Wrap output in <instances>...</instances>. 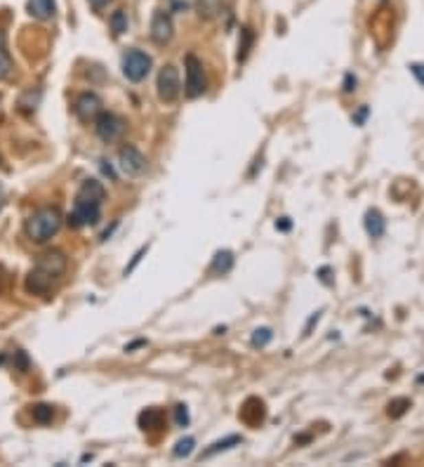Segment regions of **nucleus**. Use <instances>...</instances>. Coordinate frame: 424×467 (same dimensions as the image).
<instances>
[{"label": "nucleus", "mask_w": 424, "mask_h": 467, "mask_svg": "<svg viewBox=\"0 0 424 467\" xmlns=\"http://www.w3.org/2000/svg\"><path fill=\"white\" fill-rule=\"evenodd\" d=\"M14 361H16V368H19L21 373L29 371V356H26V351H14Z\"/></svg>", "instance_id": "nucleus-26"}, {"label": "nucleus", "mask_w": 424, "mask_h": 467, "mask_svg": "<svg viewBox=\"0 0 424 467\" xmlns=\"http://www.w3.org/2000/svg\"><path fill=\"white\" fill-rule=\"evenodd\" d=\"M54 417V409L49 404H38L33 406V420L38 422V425H49Z\"/></svg>", "instance_id": "nucleus-19"}, {"label": "nucleus", "mask_w": 424, "mask_h": 467, "mask_svg": "<svg viewBox=\"0 0 424 467\" xmlns=\"http://www.w3.org/2000/svg\"><path fill=\"white\" fill-rule=\"evenodd\" d=\"M142 345H146V340H137V343H132L125 347V351H132V349H137V347H142Z\"/></svg>", "instance_id": "nucleus-33"}, {"label": "nucleus", "mask_w": 424, "mask_h": 467, "mask_svg": "<svg viewBox=\"0 0 424 467\" xmlns=\"http://www.w3.org/2000/svg\"><path fill=\"white\" fill-rule=\"evenodd\" d=\"M184 69H186V80H184V92L186 97L196 100L205 92L208 80H205V71H203V62L196 54H186L184 59Z\"/></svg>", "instance_id": "nucleus-4"}, {"label": "nucleus", "mask_w": 424, "mask_h": 467, "mask_svg": "<svg viewBox=\"0 0 424 467\" xmlns=\"http://www.w3.org/2000/svg\"><path fill=\"white\" fill-rule=\"evenodd\" d=\"M366 232L372 236V239H382L384 232H387V219L379 210H368L366 213Z\"/></svg>", "instance_id": "nucleus-13"}, {"label": "nucleus", "mask_w": 424, "mask_h": 467, "mask_svg": "<svg viewBox=\"0 0 424 467\" xmlns=\"http://www.w3.org/2000/svg\"><path fill=\"white\" fill-rule=\"evenodd\" d=\"M231 267H234V252H231V250L214 252L212 265H210V274H214V276H224V274L231 272Z\"/></svg>", "instance_id": "nucleus-14"}, {"label": "nucleus", "mask_w": 424, "mask_h": 467, "mask_svg": "<svg viewBox=\"0 0 424 467\" xmlns=\"http://www.w3.org/2000/svg\"><path fill=\"white\" fill-rule=\"evenodd\" d=\"M175 36V26H172V17H170L168 10H156L153 12V19H151V38L153 43H158V45H165V43H170Z\"/></svg>", "instance_id": "nucleus-8"}, {"label": "nucleus", "mask_w": 424, "mask_h": 467, "mask_svg": "<svg viewBox=\"0 0 424 467\" xmlns=\"http://www.w3.org/2000/svg\"><path fill=\"white\" fill-rule=\"evenodd\" d=\"M0 210H3V196H0Z\"/></svg>", "instance_id": "nucleus-34"}, {"label": "nucleus", "mask_w": 424, "mask_h": 467, "mask_svg": "<svg viewBox=\"0 0 424 467\" xmlns=\"http://www.w3.org/2000/svg\"><path fill=\"white\" fill-rule=\"evenodd\" d=\"M158 97H161V102H175L179 97L181 92V83H179V71L177 67H172V64H168V67L161 69V74H158Z\"/></svg>", "instance_id": "nucleus-6"}, {"label": "nucleus", "mask_w": 424, "mask_h": 467, "mask_svg": "<svg viewBox=\"0 0 424 467\" xmlns=\"http://www.w3.org/2000/svg\"><path fill=\"white\" fill-rule=\"evenodd\" d=\"M368 113H370V109H368V107H361V111L354 116V123H356V125H363V120L368 118Z\"/></svg>", "instance_id": "nucleus-29"}, {"label": "nucleus", "mask_w": 424, "mask_h": 467, "mask_svg": "<svg viewBox=\"0 0 424 467\" xmlns=\"http://www.w3.org/2000/svg\"><path fill=\"white\" fill-rule=\"evenodd\" d=\"M66 272V255L62 250H47L38 255L36 265L31 267L26 276V290L31 295H47L52 285L62 279Z\"/></svg>", "instance_id": "nucleus-2"}, {"label": "nucleus", "mask_w": 424, "mask_h": 467, "mask_svg": "<svg viewBox=\"0 0 424 467\" xmlns=\"http://www.w3.org/2000/svg\"><path fill=\"white\" fill-rule=\"evenodd\" d=\"M175 420H177V425H179V427H186V425H189L191 417H189V411H186V406H184V404H179L177 409H175Z\"/></svg>", "instance_id": "nucleus-25"}, {"label": "nucleus", "mask_w": 424, "mask_h": 467, "mask_svg": "<svg viewBox=\"0 0 424 467\" xmlns=\"http://www.w3.org/2000/svg\"><path fill=\"white\" fill-rule=\"evenodd\" d=\"M264 415H267V409H264V401L257 399V397H250L243 404V409H241V420L247 422V425L257 427L260 422L264 420Z\"/></svg>", "instance_id": "nucleus-11"}, {"label": "nucleus", "mask_w": 424, "mask_h": 467, "mask_svg": "<svg viewBox=\"0 0 424 467\" xmlns=\"http://www.w3.org/2000/svg\"><path fill=\"white\" fill-rule=\"evenodd\" d=\"M241 442H243V437H238V434H229V437L219 439V442H214L210 448H205V450H203V453H201V458H212V455L222 453V450H229V448L238 446Z\"/></svg>", "instance_id": "nucleus-15"}, {"label": "nucleus", "mask_w": 424, "mask_h": 467, "mask_svg": "<svg viewBox=\"0 0 424 467\" xmlns=\"http://www.w3.org/2000/svg\"><path fill=\"white\" fill-rule=\"evenodd\" d=\"M194 446H196V439L194 437L179 439L177 446H175V450H172V455H175V458H189V455L194 453Z\"/></svg>", "instance_id": "nucleus-23"}, {"label": "nucleus", "mask_w": 424, "mask_h": 467, "mask_svg": "<svg viewBox=\"0 0 424 467\" xmlns=\"http://www.w3.org/2000/svg\"><path fill=\"white\" fill-rule=\"evenodd\" d=\"M109 24H111V31H113L115 36H123L125 31H128V14H125L123 10H118V12L111 14Z\"/></svg>", "instance_id": "nucleus-21"}, {"label": "nucleus", "mask_w": 424, "mask_h": 467, "mask_svg": "<svg viewBox=\"0 0 424 467\" xmlns=\"http://www.w3.org/2000/svg\"><path fill=\"white\" fill-rule=\"evenodd\" d=\"M107 199V191L99 180H85L76 194L74 213L69 215V224L74 229L80 227H95L102 217V203Z\"/></svg>", "instance_id": "nucleus-1"}, {"label": "nucleus", "mask_w": 424, "mask_h": 467, "mask_svg": "<svg viewBox=\"0 0 424 467\" xmlns=\"http://www.w3.org/2000/svg\"><path fill=\"white\" fill-rule=\"evenodd\" d=\"M118 161H120V170L125 175H142L146 170V158L137 146L125 144L123 149L118 151Z\"/></svg>", "instance_id": "nucleus-9"}, {"label": "nucleus", "mask_w": 424, "mask_h": 467, "mask_svg": "<svg viewBox=\"0 0 424 467\" xmlns=\"http://www.w3.org/2000/svg\"><path fill=\"white\" fill-rule=\"evenodd\" d=\"M271 340H274V331H271V328H257V331L252 333V338H250V345L255 349H262V347H267Z\"/></svg>", "instance_id": "nucleus-20"}, {"label": "nucleus", "mask_w": 424, "mask_h": 467, "mask_svg": "<svg viewBox=\"0 0 424 467\" xmlns=\"http://www.w3.org/2000/svg\"><path fill=\"white\" fill-rule=\"evenodd\" d=\"M26 8H29V14L41 21H47L57 14V3L54 0H26Z\"/></svg>", "instance_id": "nucleus-12"}, {"label": "nucleus", "mask_w": 424, "mask_h": 467, "mask_svg": "<svg viewBox=\"0 0 424 467\" xmlns=\"http://www.w3.org/2000/svg\"><path fill=\"white\" fill-rule=\"evenodd\" d=\"M252 41H255V36H252V31L247 29V26H243L241 29V45H238V62H243V59L247 57V52H250L252 47Z\"/></svg>", "instance_id": "nucleus-22"}, {"label": "nucleus", "mask_w": 424, "mask_h": 467, "mask_svg": "<svg viewBox=\"0 0 424 467\" xmlns=\"http://www.w3.org/2000/svg\"><path fill=\"white\" fill-rule=\"evenodd\" d=\"M222 12V0H198V14L203 19H214Z\"/></svg>", "instance_id": "nucleus-18"}, {"label": "nucleus", "mask_w": 424, "mask_h": 467, "mask_svg": "<svg viewBox=\"0 0 424 467\" xmlns=\"http://www.w3.org/2000/svg\"><path fill=\"white\" fill-rule=\"evenodd\" d=\"M10 74H12V57L8 50V36L0 29V80L10 78Z\"/></svg>", "instance_id": "nucleus-16"}, {"label": "nucleus", "mask_w": 424, "mask_h": 467, "mask_svg": "<svg viewBox=\"0 0 424 467\" xmlns=\"http://www.w3.org/2000/svg\"><path fill=\"white\" fill-rule=\"evenodd\" d=\"M408 409H410V401L408 399H396V401H392V404H389V415H392V417H401Z\"/></svg>", "instance_id": "nucleus-24"}, {"label": "nucleus", "mask_w": 424, "mask_h": 467, "mask_svg": "<svg viewBox=\"0 0 424 467\" xmlns=\"http://www.w3.org/2000/svg\"><path fill=\"white\" fill-rule=\"evenodd\" d=\"M74 111L80 120H92V118H97L99 111H102V100H99L95 92H82L74 104Z\"/></svg>", "instance_id": "nucleus-10"}, {"label": "nucleus", "mask_w": 424, "mask_h": 467, "mask_svg": "<svg viewBox=\"0 0 424 467\" xmlns=\"http://www.w3.org/2000/svg\"><path fill=\"white\" fill-rule=\"evenodd\" d=\"M62 222H64L62 213L52 206H45V208H38V210L26 219L24 229H26V236H29L31 241H36V243H45V241H49L54 234L59 232V229H62Z\"/></svg>", "instance_id": "nucleus-3"}, {"label": "nucleus", "mask_w": 424, "mask_h": 467, "mask_svg": "<svg viewBox=\"0 0 424 467\" xmlns=\"http://www.w3.org/2000/svg\"><path fill=\"white\" fill-rule=\"evenodd\" d=\"M356 85H359L356 76H354V74H346V76H344V83H342L344 92H354V90H356Z\"/></svg>", "instance_id": "nucleus-27"}, {"label": "nucleus", "mask_w": 424, "mask_h": 467, "mask_svg": "<svg viewBox=\"0 0 424 467\" xmlns=\"http://www.w3.org/2000/svg\"><path fill=\"white\" fill-rule=\"evenodd\" d=\"M151 57H148L146 52L142 50H128L123 57V76L132 83H140V80H144L148 74H151Z\"/></svg>", "instance_id": "nucleus-5"}, {"label": "nucleus", "mask_w": 424, "mask_h": 467, "mask_svg": "<svg viewBox=\"0 0 424 467\" xmlns=\"http://www.w3.org/2000/svg\"><path fill=\"white\" fill-rule=\"evenodd\" d=\"M290 227H293L290 217H280L278 222H276V229H280V232H290Z\"/></svg>", "instance_id": "nucleus-30"}, {"label": "nucleus", "mask_w": 424, "mask_h": 467, "mask_svg": "<svg viewBox=\"0 0 424 467\" xmlns=\"http://www.w3.org/2000/svg\"><path fill=\"white\" fill-rule=\"evenodd\" d=\"M140 427L142 430H158L163 427V413L158 409H146L140 413Z\"/></svg>", "instance_id": "nucleus-17"}, {"label": "nucleus", "mask_w": 424, "mask_h": 467, "mask_svg": "<svg viewBox=\"0 0 424 467\" xmlns=\"http://www.w3.org/2000/svg\"><path fill=\"white\" fill-rule=\"evenodd\" d=\"M109 3H111V0H90V5H92L95 10H104Z\"/></svg>", "instance_id": "nucleus-32"}, {"label": "nucleus", "mask_w": 424, "mask_h": 467, "mask_svg": "<svg viewBox=\"0 0 424 467\" xmlns=\"http://www.w3.org/2000/svg\"><path fill=\"white\" fill-rule=\"evenodd\" d=\"M95 130H97V135L102 137L104 142H115L120 135H123L125 123H123V118H118L115 113L99 111L97 120H95Z\"/></svg>", "instance_id": "nucleus-7"}, {"label": "nucleus", "mask_w": 424, "mask_h": 467, "mask_svg": "<svg viewBox=\"0 0 424 467\" xmlns=\"http://www.w3.org/2000/svg\"><path fill=\"white\" fill-rule=\"evenodd\" d=\"M410 71H412V76L424 85V64H410Z\"/></svg>", "instance_id": "nucleus-28"}, {"label": "nucleus", "mask_w": 424, "mask_h": 467, "mask_svg": "<svg viewBox=\"0 0 424 467\" xmlns=\"http://www.w3.org/2000/svg\"><path fill=\"white\" fill-rule=\"evenodd\" d=\"M318 318H321V312H318V314H313V316L309 318V323H306V328H304V335H309V333H311L313 323H318Z\"/></svg>", "instance_id": "nucleus-31"}]
</instances>
